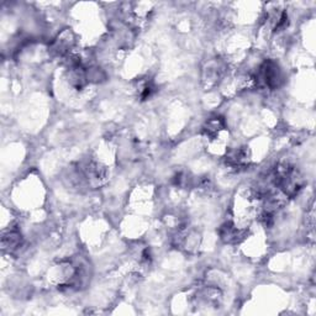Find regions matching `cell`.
<instances>
[{"label":"cell","mask_w":316,"mask_h":316,"mask_svg":"<svg viewBox=\"0 0 316 316\" xmlns=\"http://www.w3.org/2000/svg\"><path fill=\"white\" fill-rule=\"evenodd\" d=\"M225 129L224 119L220 117H214L209 119L204 126V132L209 138H215L219 133Z\"/></svg>","instance_id":"1"},{"label":"cell","mask_w":316,"mask_h":316,"mask_svg":"<svg viewBox=\"0 0 316 316\" xmlns=\"http://www.w3.org/2000/svg\"><path fill=\"white\" fill-rule=\"evenodd\" d=\"M22 239H21V235H20L19 231L16 230H11L9 231L7 235L3 236V246L5 248H9L10 251L16 250L17 247L21 246Z\"/></svg>","instance_id":"2"}]
</instances>
